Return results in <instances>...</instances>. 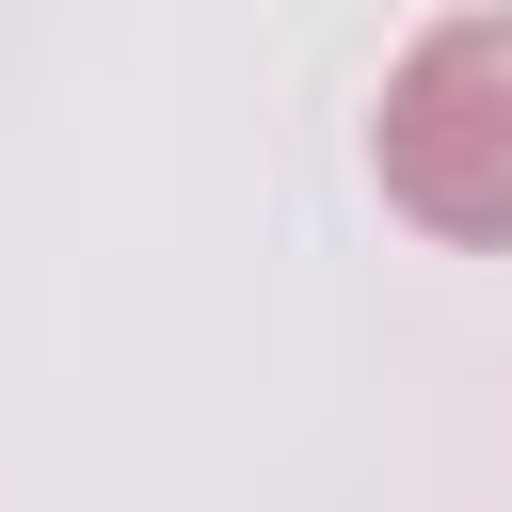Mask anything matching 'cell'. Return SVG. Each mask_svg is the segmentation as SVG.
Returning <instances> with one entry per match:
<instances>
[{
	"label": "cell",
	"mask_w": 512,
	"mask_h": 512,
	"mask_svg": "<svg viewBox=\"0 0 512 512\" xmlns=\"http://www.w3.org/2000/svg\"><path fill=\"white\" fill-rule=\"evenodd\" d=\"M368 160H384V208L464 240V256H512V16H448L384 64V112H368Z\"/></svg>",
	"instance_id": "obj_1"
}]
</instances>
